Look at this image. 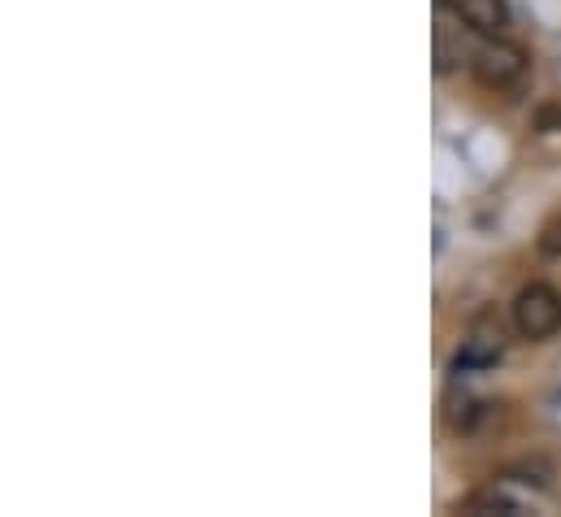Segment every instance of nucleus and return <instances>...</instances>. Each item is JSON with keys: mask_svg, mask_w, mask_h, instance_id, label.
Listing matches in <instances>:
<instances>
[{"mask_svg": "<svg viewBox=\"0 0 561 517\" xmlns=\"http://www.w3.org/2000/svg\"><path fill=\"white\" fill-rule=\"evenodd\" d=\"M536 130H540V135H549V130H561V105H549V110H540V118H536Z\"/></svg>", "mask_w": 561, "mask_h": 517, "instance_id": "6e6552de", "label": "nucleus"}, {"mask_svg": "<svg viewBox=\"0 0 561 517\" xmlns=\"http://www.w3.org/2000/svg\"><path fill=\"white\" fill-rule=\"evenodd\" d=\"M510 479L514 483H523V487H549V479H553V466L545 461V457H531V461H518V466H510Z\"/></svg>", "mask_w": 561, "mask_h": 517, "instance_id": "423d86ee", "label": "nucleus"}, {"mask_svg": "<svg viewBox=\"0 0 561 517\" xmlns=\"http://www.w3.org/2000/svg\"><path fill=\"white\" fill-rule=\"evenodd\" d=\"M457 18L479 35H501L510 26V4L505 0H457Z\"/></svg>", "mask_w": 561, "mask_h": 517, "instance_id": "20e7f679", "label": "nucleus"}, {"mask_svg": "<svg viewBox=\"0 0 561 517\" xmlns=\"http://www.w3.org/2000/svg\"><path fill=\"white\" fill-rule=\"evenodd\" d=\"M561 326V291L549 283H531L514 296V331L523 340H549Z\"/></svg>", "mask_w": 561, "mask_h": 517, "instance_id": "f257e3e1", "label": "nucleus"}, {"mask_svg": "<svg viewBox=\"0 0 561 517\" xmlns=\"http://www.w3.org/2000/svg\"><path fill=\"white\" fill-rule=\"evenodd\" d=\"M470 70H474V79L483 83V88H514L523 74H527V53L518 48V44H505V39H496V44H483L479 53H474V61H470Z\"/></svg>", "mask_w": 561, "mask_h": 517, "instance_id": "f03ea898", "label": "nucleus"}, {"mask_svg": "<svg viewBox=\"0 0 561 517\" xmlns=\"http://www.w3.org/2000/svg\"><path fill=\"white\" fill-rule=\"evenodd\" d=\"M501 353H505L501 322H492V326H488V318H479V322H474V331L461 340V348H457L453 366H457V370H488V366H496V361H501Z\"/></svg>", "mask_w": 561, "mask_h": 517, "instance_id": "7ed1b4c3", "label": "nucleus"}, {"mask_svg": "<svg viewBox=\"0 0 561 517\" xmlns=\"http://www.w3.org/2000/svg\"><path fill=\"white\" fill-rule=\"evenodd\" d=\"M540 253H545V257H561V218H553V222L540 231Z\"/></svg>", "mask_w": 561, "mask_h": 517, "instance_id": "0eeeda50", "label": "nucleus"}, {"mask_svg": "<svg viewBox=\"0 0 561 517\" xmlns=\"http://www.w3.org/2000/svg\"><path fill=\"white\" fill-rule=\"evenodd\" d=\"M457 514H470V517H488V514L514 517V514H518V505H514L505 492H496V487H483V492H470V496L457 505Z\"/></svg>", "mask_w": 561, "mask_h": 517, "instance_id": "39448f33", "label": "nucleus"}]
</instances>
